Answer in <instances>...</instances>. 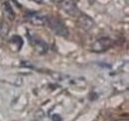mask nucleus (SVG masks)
I'll return each instance as SVG.
<instances>
[{"label": "nucleus", "instance_id": "nucleus-8", "mask_svg": "<svg viewBox=\"0 0 129 121\" xmlns=\"http://www.w3.org/2000/svg\"><path fill=\"white\" fill-rule=\"evenodd\" d=\"M10 44L12 45V48L14 47V49H16V51L18 52L23 46V40L19 36H13L10 40Z\"/></svg>", "mask_w": 129, "mask_h": 121}, {"label": "nucleus", "instance_id": "nucleus-11", "mask_svg": "<svg viewBox=\"0 0 129 121\" xmlns=\"http://www.w3.org/2000/svg\"><path fill=\"white\" fill-rule=\"evenodd\" d=\"M32 1L38 3V4H43V2H44V0H32Z\"/></svg>", "mask_w": 129, "mask_h": 121}, {"label": "nucleus", "instance_id": "nucleus-7", "mask_svg": "<svg viewBox=\"0 0 129 121\" xmlns=\"http://www.w3.org/2000/svg\"><path fill=\"white\" fill-rule=\"evenodd\" d=\"M3 13L4 15L6 16L10 21H13L15 19V13L11 7V5L8 3V2H4L3 3Z\"/></svg>", "mask_w": 129, "mask_h": 121}, {"label": "nucleus", "instance_id": "nucleus-2", "mask_svg": "<svg viewBox=\"0 0 129 121\" xmlns=\"http://www.w3.org/2000/svg\"><path fill=\"white\" fill-rule=\"evenodd\" d=\"M59 6L68 15L75 17V18H78L79 15L81 13V10L79 9V7L77 6L75 0H63L59 4Z\"/></svg>", "mask_w": 129, "mask_h": 121}, {"label": "nucleus", "instance_id": "nucleus-6", "mask_svg": "<svg viewBox=\"0 0 129 121\" xmlns=\"http://www.w3.org/2000/svg\"><path fill=\"white\" fill-rule=\"evenodd\" d=\"M77 22L79 24V26L81 27V29L85 31H88L90 29L93 28L94 26V21L86 14H83V13H81L79 17L77 18Z\"/></svg>", "mask_w": 129, "mask_h": 121}, {"label": "nucleus", "instance_id": "nucleus-1", "mask_svg": "<svg viewBox=\"0 0 129 121\" xmlns=\"http://www.w3.org/2000/svg\"><path fill=\"white\" fill-rule=\"evenodd\" d=\"M47 25L56 35H58L60 37L68 38L69 35H70V31L67 28V26L64 25L61 20H59L58 18H56L54 16H48V18H47Z\"/></svg>", "mask_w": 129, "mask_h": 121}, {"label": "nucleus", "instance_id": "nucleus-4", "mask_svg": "<svg viewBox=\"0 0 129 121\" xmlns=\"http://www.w3.org/2000/svg\"><path fill=\"white\" fill-rule=\"evenodd\" d=\"M112 46V40L108 37H102L97 39L92 44V51L95 53H103Z\"/></svg>", "mask_w": 129, "mask_h": 121}, {"label": "nucleus", "instance_id": "nucleus-3", "mask_svg": "<svg viewBox=\"0 0 129 121\" xmlns=\"http://www.w3.org/2000/svg\"><path fill=\"white\" fill-rule=\"evenodd\" d=\"M28 37H29V36H28ZM29 40H30V43H31L32 47L35 49V51H36L37 53H39V54H41V55H44V54H46V53L48 52V50H49L48 44H47L43 39H41L40 37H38V36H36V35H34V36L30 35Z\"/></svg>", "mask_w": 129, "mask_h": 121}, {"label": "nucleus", "instance_id": "nucleus-5", "mask_svg": "<svg viewBox=\"0 0 129 121\" xmlns=\"http://www.w3.org/2000/svg\"><path fill=\"white\" fill-rule=\"evenodd\" d=\"M25 18L35 26H44L47 25V18L48 16H45L39 12H29L25 15Z\"/></svg>", "mask_w": 129, "mask_h": 121}, {"label": "nucleus", "instance_id": "nucleus-10", "mask_svg": "<svg viewBox=\"0 0 129 121\" xmlns=\"http://www.w3.org/2000/svg\"><path fill=\"white\" fill-rule=\"evenodd\" d=\"M51 2H53V3H55V4H60L63 0H50Z\"/></svg>", "mask_w": 129, "mask_h": 121}, {"label": "nucleus", "instance_id": "nucleus-9", "mask_svg": "<svg viewBox=\"0 0 129 121\" xmlns=\"http://www.w3.org/2000/svg\"><path fill=\"white\" fill-rule=\"evenodd\" d=\"M52 119H53V121H62V117L58 114H55V115H53Z\"/></svg>", "mask_w": 129, "mask_h": 121}]
</instances>
